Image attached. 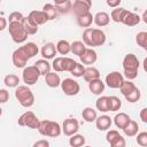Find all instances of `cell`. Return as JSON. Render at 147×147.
<instances>
[{
  "label": "cell",
  "mask_w": 147,
  "mask_h": 147,
  "mask_svg": "<svg viewBox=\"0 0 147 147\" xmlns=\"http://www.w3.org/2000/svg\"><path fill=\"white\" fill-rule=\"evenodd\" d=\"M92 23H93V15L91 13H87V14H85L83 16L77 17V24L79 26H82V28H86L87 29Z\"/></svg>",
  "instance_id": "29"
},
{
  "label": "cell",
  "mask_w": 147,
  "mask_h": 147,
  "mask_svg": "<svg viewBox=\"0 0 147 147\" xmlns=\"http://www.w3.org/2000/svg\"><path fill=\"white\" fill-rule=\"evenodd\" d=\"M127 11V9L125 8H122V7H117V8H114L111 10V14H110V17L114 22L116 23H122V20L125 15V13Z\"/></svg>",
  "instance_id": "27"
},
{
  "label": "cell",
  "mask_w": 147,
  "mask_h": 147,
  "mask_svg": "<svg viewBox=\"0 0 147 147\" xmlns=\"http://www.w3.org/2000/svg\"><path fill=\"white\" fill-rule=\"evenodd\" d=\"M140 96H141V92H140V90H139L138 87H136V88H134L130 94H127V95L125 96V99H126V101H127V102L134 103V102L139 101Z\"/></svg>",
  "instance_id": "40"
},
{
  "label": "cell",
  "mask_w": 147,
  "mask_h": 147,
  "mask_svg": "<svg viewBox=\"0 0 147 147\" xmlns=\"http://www.w3.org/2000/svg\"><path fill=\"white\" fill-rule=\"evenodd\" d=\"M84 70H85V67L82 64V63H76L75 68L72 69V71L70 72L74 77H83V74H84Z\"/></svg>",
  "instance_id": "44"
},
{
  "label": "cell",
  "mask_w": 147,
  "mask_h": 147,
  "mask_svg": "<svg viewBox=\"0 0 147 147\" xmlns=\"http://www.w3.org/2000/svg\"><path fill=\"white\" fill-rule=\"evenodd\" d=\"M3 83H5V85L7 87H17L18 86V83H20V77L17 75L9 74V75L5 76Z\"/></svg>",
  "instance_id": "33"
},
{
  "label": "cell",
  "mask_w": 147,
  "mask_h": 147,
  "mask_svg": "<svg viewBox=\"0 0 147 147\" xmlns=\"http://www.w3.org/2000/svg\"><path fill=\"white\" fill-rule=\"evenodd\" d=\"M61 88L64 92V94L69 95V96L77 95L79 93V91H80L79 84L72 78H64L61 82Z\"/></svg>",
  "instance_id": "8"
},
{
  "label": "cell",
  "mask_w": 147,
  "mask_h": 147,
  "mask_svg": "<svg viewBox=\"0 0 147 147\" xmlns=\"http://www.w3.org/2000/svg\"><path fill=\"white\" fill-rule=\"evenodd\" d=\"M130 119L131 118H130V116L127 114H125V113H118L114 117V123H115V125L118 129H123L130 122Z\"/></svg>",
  "instance_id": "25"
},
{
  "label": "cell",
  "mask_w": 147,
  "mask_h": 147,
  "mask_svg": "<svg viewBox=\"0 0 147 147\" xmlns=\"http://www.w3.org/2000/svg\"><path fill=\"white\" fill-rule=\"evenodd\" d=\"M118 134H119V132H118L117 130H110V131H108L107 134H106V140H107L108 142H110V141H111L113 139H115Z\"/></svg>",
  "instance_id": "48"
},
{
  "label": "cell",
  "mask_w": 147,
  "mask_h": 147,
  "mask_svg": "<svg viewBox=\"0 0 147 147\" xmlns=\"http://www.w3.org/2000/svg\"><path fill=\"white\" fill-rule=\"evenodd\" d=\"M55 47H56V52L60 53L61 55H67L71 51V46L67 40H59Z\"/></svg>",
  "instance_id": "30"
},
{
  "label": "cell",
  "mask_w": 147,
  "mask_h": 147,
  "mask_svg": "<svg viewBox=\"0 0 147 147\" xmlns=\"http://www.w3.org/2000/svg\"><path fill=\"white\" fill-rule=\"evenodd\" d=\"M15 98L22 107L29 108L34 103V95L32 91L25 85H18L15 90Z\"/></svg>",
  "instance_id": "4"
},
{
  "label": "cell",
  "mask_w": 147,
  "mask_h": 147,
  "mask_svg": "<svg viewBox=\"0 0 147 147\" xmlns=\"http://www.w3.org/2000/svg\"><path fill=\"white\" fill-rule=\"evenodd\" d=\"M0 3H1V0H0Z\"/></svg>",
  "instance_id": "55"
},
{
  "label": "cell",
  "mask_w": 147,
  "mask_h": 147,
  "mask_svg": "<svg viewBox=\"0 0 147 147\" xmlns=\"http://www.w3.org/2000/svg\"><path fill=\"white\" fill-rule=\"evenodd\" d=\"M2 115V109H1V107H0V116Z\"/></svg>",
  "instance_id": "53"
},
{
  "label": "cell",
  "mask_w": 147,
  "mask_h": 147,
  "mask_svg": "<svg viewBox=\"0 0 147 147\" xmlns=\"http://www.w3.org/2000/svg\"><path fill=\"white\" fill-rule=\"evenodd\" d=\"M83 147H92V146H83Z\"/></svg>",
  "instance_id": "54"
},
{
  "label": "cell",
  "mask_w": 147,
  "mask_h": 147,
  "mask_svg": "<svg viewBox=\"0 0 147 147\" xmlns=\"http://www.w3.org/2000/svg\"><path fill=\"white\" fill-rule=\"evenodd\" d=\"M32 147H49V142L46 139H40V140H37Z\"/></svg>",
  "instance_id": "49"
},
{
  "label": "cell",
  "mask_w": 147,
  "mask_h": 147,
  "mask_svg": "<svg viewBox=\"0 0 147 147\" xmlns=\"http://www.w3.org/2000/svg\"><path fill=\"white\" fill-rule=\"evenodd\" d=\"M76 61L71 57H63V71H68V72H71L72 69L75 68L76 65Z\"/></svg>",
  "instance_id": "42"
},
{
  "label": "cell",
  "mask_w": 147,
  "mask_h": 147,
  "mask_svg": "<svg viewBox=\"0 0 147 147\" xmlns=\"http://www.w3.org/2000/svg\"><path fill=\"white\" fill-rule=\"evenodd\" d=\"M91 6H92V2L90 0H76L72 2L71 10L74 11V14L77 17H79V16H83V15L90 13Z\"/></svg>",
  "instance_id": "9"
},
{
  "label": "cell",
  "mask_w": 147,
  "mask_h": 147,
  "mask_svg": "<svg viewBox=\"0 0 147 147\" xmlns=\"http://www.w3.org/2000/svg\"><path fill=\"white\" fill-rule=\"evenodd\" d=\"M70 46H71V51H70V52H72V53H74L75 55H77V56H80V55L84 53V51L86 49L85 44H84L83 41H79V40L74 41L72 44H70Z\"/></svg>",
  "instance_id": "35"
},
{
  "label": "cell",
  "mask_w": 147,
  "mask_h": 147,
  "mask_svg": "<svg viewBox=\"0 0 147 147\" xmlns=\"http://www.w3.org/2000/svg\"><path fill=\"white\" fill-rule=\"evenodd\" d=\"M93 22L98 26H106L110 22V16L106 11H99L93 16Z\"/></svg>",
  "instance_id": "19"
},
{
  "label": "cell",
  "mask_w": 147,
  "mask_h": 147,
  "mask_svg": "<svg viewBox=\"0 0 147 147\" xmlns=\"http://www.w3.org/2000/svg\"><path fill=\"white\" fill-rule=\"evenodd\" d=\"M140 119L144 123H147V108H142L140 110Z\"/></svg>",
  "instance_id": "51"
},
{
  "label": "cell",
  "mask_w": 147,
  "mask_h": 147,
  "mask_svg": "<svg viewBox=\"0 0 147 147\" xmlns=\"http://www.w3.org/2000/svg\"><path fill=\"white\" fill-rule=\"evenodd\" d=\"M79 59H80V62L83 63V65H84V64L91 65V64L95 63V61H96V59H98V55H96V52H95L94 49H92V48H90V47H86V49H85L84 53L79 56Z\"/></svg>",
  "instance_id": "13"
},
{
  "label": "cell",
  "mask_w": 147,
  "mask_h": 147,
  "mask_svg": "<svg viewBox=\"0 0 147 147\" xmlns=\"http://www.w3.org/2000/svg\"><path fill=\"white\" fill-rule=\"evenodd\" d=\"M82 116L83 118L87 122V123H92L95 122L98 115H96V110H94L92 107H85L82 111Z\"/></svg>",
  "instance_id": "26"
},
{
  "label": "cell",
  "mask_w": 147,
  "mask_h": 147,
  "mask_svg": "<svg viewBox=\"0 0 147 147\" xmlns=\"http://www.w3.org/2000/svg\"><path fill=\"white\" fill-rule=\"evenodd\" d=\"M123 132L125 133V136L127 137H134L137 133H138V130H139V125L136 121L133 119H130V122L122 129Z\"/></svg>",
  "instance_id": "24"
},
{
  "label": "cell",
  "mask_w": 147,
  "mask_h": 147,
  "mask_svg": "<svg viewBox=\"0 0 147 147\" xmlns=\"http://www.w3.org/2000/svg\"><path fill=\"white\" fill-rule=\"evenodd\" d=\"M88 88L90 91L95 94V95H100L103 91H105V83L99 78V79H95V80H92L88 83Z\"/></svg>",
  "instance_id": "21"
},
{
  "label": "cell",
  "mask_w": 147,
  "mask_h": 147,
  "mask_svg": "<svg viewBox=\"0 0 147 147\" xmlns=\"http://www.w3.org/2000/svg\"><path fill=\"white\" fill-rule=\"evenodd\" d=\"M45 83L49 87H57L61 85V78L55 72H49L45 76Z\"/></svg>",
  "instance_id": "23"
},
{
  "label": "cell",
  "mask_w": 147,
  "mask_h": 147,
  "mask_svg": "<svg viewBox=\"0 0 147 147\" xmlns=\"http://www.w3.org/2000/svg\"><path fill=\"white\" fill-rule=\"evenodd\" d=\"M9 100V92L5 88H0V103H6Z\"/></svg>",
  "instance_id": "47"
},
{
  "label": "cell",
  "mask_w": 147,
  "mask_h": 147,
  "mask_svg": "<svg viewBox=\"0 0 147 147\" xmlns=\"http://www.w3.org/2000/svg\"><path fill=\"white\" fill-rule=\"evenodd\" d=\"M141 21V17L136 14V13H132V11H126L123 20H122V23L127 25V26H134V25H138Z\"/></svg>",
  "instance_id": "15"
},
{
  "label": "cell",
  "mask_w": 147,
  "mask_h": 147,
  "mask_svg": "<svg viewBox=\"0 0 147 147\" xmlns=\"http://www.w3.org/2000/svg\"><path fill=\"white\" fill-rule=\"evenodd\" d=\"M54 6H55L57 11H60V13H68L69 10H71L72 2L70 0H61V1H55Z\"/></svg>",
  "instance_id": "28"
},
{
  "label": "cell",
  "mask_w": 147,
  "mask_h": 147,
  "mask_svg": "<svg viewBox=\"0 0 147 147\" xmlns=\"http://www.w3.org/2000/svg\"><path fill=\"white\" fill-rule=\"evenodd\" d=\"M109 144H110V147H126V141L123 138V136H121V134H118Z\"/></svg>",
  "instance_id": "43"
},
{
  "label": "cell",
  "mask_w": 147,
  "mask_h": 147,
  "mask_svg": "<svg viewBox=\"0 0 147 147\" xmlns=\"http://www.w3.org/2000/svg\"><path fill=\"white\" fill-rule=\"evenodd\" d=\"M56 47L53 42H47L41 47V55L45 60H51L54 59L56 55Z\"/></svg>",
  "instance_id": "16"
},
{
  "label": "cell",
  "mask_w": 147,
  "mask_h": 147,
  "mask_svg": "<svg viewBox=\"0 0 147 147\" xmlns=\"http://www.w3.org/2000/svg\"><path fill=\"white\" fill-rule=\"evenodd\" d=\"M8 30H9V34L13 39L14 42L16 44H22L28 38V34L24 30V28L22 26L21 22H13V23H9V26H8Z\"/></svg>",
  "instance_id": "5"
},
{
  "label": "cell",
  "mask_w": 147,
  "mask_h": 147,
  "mask_svg": "<svg viewBox=\"0 0 147 147\" xmlns=\"http://www.w3.org/2000/svg\"><path fill=\"white\" fill-rule=\"evenodd\" d=\"M136 41L137 44L144 48V49H147V32L146 31H140L137 33L136 36Z\"/></svg>",
  "instance_id": "39"
},
{
  "label": "cell",
  "mask_w": 147,
  "mask_h": 147,
  "mask_svg": "<svg viewBox=\"0 0 147 147\" xmlns=\"http://www.w3.org/2000/svg\"><path fill=\"white\" fill-rule=\"evenodd\" d=\"M62 132L68 136V137H71L74 134H76L79 130V123L76 118H67L64 119L63 124H62Z\"/></svg>",
  "instance_id": "12"
},
{
  "label": "cell",
  "mask_w": 147,
  "mask_h": 147,
  "mask_svg": "<svg viewBox=\"0 0 147 147\" xmlns=\"http://www.w3.org/2000/svg\"><path fill=\"white\" fill-rule=\"evenodd\" d=\"M123 82H124V77L118 71H111V72H109L106 76V79H105V83L110 88H119V86L122 85Z\"/></svg>",
  "instance_id": "11"
},
{
  "label": "cell",
  "mask_w": 147,
  "mask_h": 147,
  "mask_svg": "<svg viewBox=\"0 0 147 147\" xmlns=\"http://www.w3.org/2000/svg\"><path fill=\"white\" fill-rule=\"evenodd\" d=\"M134 88H136V85H134V83L131 82V80H124V82L122 83V85L119 86V91H121V93H122L124 96H126L127 94H130Z\"/></svg>",
  "instance_id": "37"
},
{
  "label": "cell",
  "mask_w": 147,
  "mask_h": 147,
  "mask_svg": "<svg viewBox=\"0 0 147 147\" xmlns=\"http://www.w3.org/2000/svg\"><path fill=\"white\" fill-rule=\"evenodd\" d=\"M21 24H22V26L24 28V30H25V32H26L28 36H29V34H36V33L38 32V29H39L38 25H36L33 22H31L28 16H24V17L22 18Z\"/></svg>",
  "instance_id": "20"
},
{
  "label": "cell",
  "mask_w": 147,
  "mask_h": 147,
  "mask_svg": "<svg viewBox=\"0 0 147 147\" xmlns=\"http://www.w3.org/2000/svg\"><path fill=\"white\" fill-rule=\"evenodd\" d=\"M96 109L102 111V113H107L109 111V107H108V96H100L98 98L96 102H95Z\"/></svg>",
  "instance_id": "38"
},
{
  "label": "cell",
  "mask_w": 147,
  "mask_h": 147,
  "mask_svg": "<svg viewBox=\"0 0 147 147\" xmlns=\"http://www.w3.org/2000/svg\"><path fill=\"white\" fill-rule=\"evenodd\" d=\"M111 123H113L111 118H110L109 116H107V115H101V116L96 117V119H95L96 129L100 130V131H106V130H108V129L110 127Z\"/></svg>",
  "instance_id": "17"
},
{
  "label": "cell",
  "mask_w": 147,
  "mask_h": 147,
  "mask_svg": "<svg viewBox=\"0 0 147 147\" xmlns=\"http://www.w3.org/2000/svg\"><path fill=\"white\" fill-rule=\"evenodd\" d=\"M23 17H24V16L22 15V13H20V11H13V13L9 15L8 21H9V23H13V22H21Z\"/></svg>",
  "instance_id": "46"
},
{
  "label": "cell",
  "mask_w": 147,
  "mask_h": 147,
  "mask_svg": "<svg viewBox=\"0 0 147 147\" xmlns=\"http://www.w3.org/2000/svg\"><path fill=\"white\" fill-rule=\"evenodd\" d=\"M69 145L71 147H83L85 145V137L83 134H74L69 139Z\"/></svg>",
  "instance_id": "34"
},
{
  "label": "cell",
  "mask_w": 147,
  "mask_h": 147,
  "mask_svg": "<svg viewBox=\"0 0 147 147\" xmlns=\"http://www.w3.org/2000/svg\"><path fill=\"white\" fill-rule=\"evenodd\" d=\"M29 20L31 22H33L36 25H41V24H45L48 20H47V16L44 14L42 10H32L30 11V14L28 15Z\"/></svg>",
  "instance_id": "14"
},
{
  "label": "cell",
  "mask_w": 147,
  "mask_h": 147,
  "mask_svg": "<svg viewBox=\"0 0 147 147\" xmlns=\"http://www.w3.org/2000/svg\"><path fill=\"white\" fill-rule=\"evenodd\" d=\"M22 47H23L24 52L26 53V55L29 56V59H32V57H33L34 55H37L38 52H39V48H38V46H37L34 42H26V44H24Z\"/></svg>",
  "instance_id": "31"
},
{
  "label": "cell",
  "mask_w": 147,
  "mask_h": 147,
  "mask_svg": "<svg viewBox=\"0 0 147 147\" xmlns=\"http://www.w3.org/2000/svg\"><path fill=\"white\" fill-rule=\"evenodd\" d=\"M34 67L38 69L39 74L42 75V76H46L47 74H49V72H51V68H52L51 64H49V62H48L47 60H45V59L38 60V61L34 63Z\"/></svg>",
  "instance_id": "22"
},
{
  "label": "cell",
  "mask_w": 147,
  "mask_h": 147,
  "mask_svg": "<svg viewBox=\"0 0 147 147\" xmlns=\"http://www.w3.org/2000/svg\"><path fill=\"white\" fill-rule=\"evenodd\" d=\"M39 122L40 121L38 119V117L31 110H28V111L23 113L17 119V124L20 126H28L30 129H37L38 125H39Z\"/></svg>",
  "instance_id": "6"
},
{
  "label": "cell",
  "mask_w": 147,
  "mask_h": 147,
  "mask_svg": "<svg viewBox=\"0 0 147 147\" xmlns=\"http://www.w3.org/2000/svg\"><path fill=\"white\" fill-rule=\"evenodd\" d=\"M51 67L54 69V72H61V71H63V57L62 56L54 57L53 63L51 64Z\"/></svg>",
  "instance_id": "41"
},
{
  "label": "cell",
  "mask_w": 147,
  "mask_h": 147,
  "mask_svg": "<svg viewBox=\"0 0 147 147\" xmlns=\"http://www.w3.org/2000/svg\"><path fill=\"white\" fill-rule=\"evenodd\" d=\"M108 107H109V111H117L121 109L122 107V102L119 100V98L111 95L108 96Z\"/></svg>",
  "instance_id": "36"
},
{
  "label": "cell",
  "mask_w": 147,
  "mask_h": 147,
  "mask_svg": "<svg viewBox=\"0 0 147 147\" xmlns=\"http://www.w3.org/2000/svg\"><path fill=\"white\" fill-rule=\"evenodd\" d=\"M28 60H30V59L26 55V53L24 52L22 46L18 47L17 49H15L11 54V61H13V64L16 68H25V65L28 63Z\"/></svg>",
  "instance_id": "10"
},
{
  "label": "cell",
  "mask_w": 147,
  "mask_h": 147,
  "mask_svg": "<svg viewBox=\"0 0 147 147\" xmlns=\"http://www.w3.org/2000/svg\"><path fill=\"white\" fill-rule=\"evenodd\" d=\"M105 41H106V34L100 29L87 28L83 32V42L85 44V46L98 47V46H102Z\"/></svg>",
  "instance_id": "1"
},
{
  "label": "cell",
  "mask_w": 147,
  "mask_h": 147,
  "mask_svg": "<svg viewBox=\"0 0 147 147\" xmlns=\"http://www.w3.org/2000/svg\"><path fill=\"white\" fill-rule=\"evenodd\" d=\"M137 138V144L141 147H146L147 146V132H140V133H137L136 134Z\"/></svg>",
  "instance_id": "45"
},
{
  "label": "cell",
  "mask_w": 147,
  "mask_h": 147,
  "mask_svg": "<svg viewBox=\"0 0 147 147\" xmlns=\"http://www.w3.org/2000/svg\"><path fill=\"white\" fill-rule=\"evenodd\" d=\"M37 130L40 134H42L45 137H51V138H56L62 132L60 124L55 121H49V119L40 121Z\"/></svg>",
  "instance_id": "3"
},
{
  "label": "cell",
  "mask_w": 147,
  "mask_h": 147,
  "mask_svg": "<svg viewBox=\"0 0 147 147\" xmlns=\"http://www.w3.org/2000/svg\"><path fill=\"white\" fill-rule=\"evenodd\" d=\"M123 70H124V75L123 77H126L127 80H132L138 76V69H139V60L138 57L132 54L129 53L124 56L123 59Z\"/></svg>",
  "instance_id": "2"
},
{
  "label": "cell",
  "mask_w": 147,
  "mask_h": 147,
  "mask_svg": "<svg viewBox=\"0 0 147 147\" xmlns=\"http://www.w3.org/2000/svg\"><path fill=\"white\" fill-rule=\"evenodd\" d=\"M106 3H107L109 7L117 8V7H119V5H121V0H107Z\"/></svg>",
  "instance_id": "50"
},
{
  "label": "cell",
  "mask_w": 147,
  "mask_h": 147,
  "mask_svg": "<svg viewBox=\"0 0 147 147\" xmlns=\"http://www.w3.org/2000/svg\"><path fill=\"white\" fill-rule=\"evenodd\" d=\"M83 78L87 83H90L92 80H95V79H99L100 78V71L96 68H94V67H87L84 70Z\"/></svg>",
  "instance_id": "18"
},
{
  "label": "cell",
  "mask_w": 147,
  "mask_h": 147,
  "mask_svg": "<svg viewBox=\"0 0 147 147\" xmlns=\"http://www.w3.org/2000/svg\"><path fill=\"white\" fill-rule=\"evenodd\" d=\"M7 24H8V21L5 17L0 16V31H3L7 28Z\"/></svg>",
  "instance_id": "52"
},
{
  "label": "cell",
  "mask_w": 147,
  "mask_h": 147,
  "mask_svg": "<svg viewBox=\"0 0 147 147\" xmlns=\"http://www.w3.org/2000/svg\"><path fill=\"white\" fill-rule=\"evenodd\" d=\"M42 11H44V14L47 16V20H48V21L54 20V18L56 17V14H57V10H56L55 6L52 5V3H46V5H44Z\"/></svg>",
  "instance_id": "32"
},
{
  "label": "cell",
  "mask_w": 147,
  "mask_h": 147,
  "mask_svg": "<svg viewBox=\"0 0 147 147\" xmlns=\"http://www.w3.org/2000/svg\"><path fill=\"white\" fill-rule=\"evenodd\" d=\"M39 71L34 65H29L23 69L22 79L26 85H34L39 79Z\"/></svg>",
  "instance_id": "7"
}]
</instances>
